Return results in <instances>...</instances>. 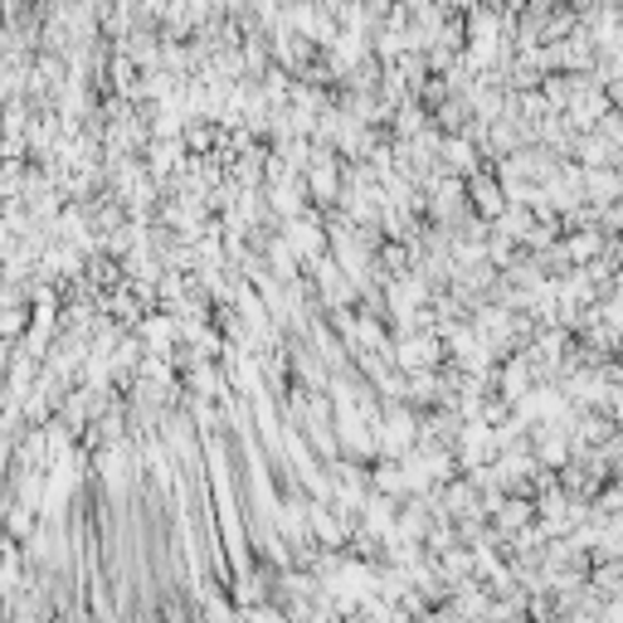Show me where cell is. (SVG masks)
Returning a JSON list of instances; mask_svg holds the SVG:
<instances>
[{
	"label": "cell",
	"mask_w": 623,
	"mask_h": 623,
	"mask_svg": "<svg viewBox=\"0 0 623 623\" xmlns=\"http://www.w3.org/2000/svg\"><path fill=\"white\" fill-rule=\"evenodd\" d=\"M443 336L439 332H409V336H395L390 341V366L399 375H409V370H439L443 366Z\"/></svg>",
	"instance_id": "obj_1"
},
{
	"label": "cell",
	"mask_w": 623,
	"mask_h": 623,
	"mask_svg": "<svg viewBox=\"0 0 623 623\" xmlns=\"http://www.w3.org/2000/svg\"><path fill=\"white\" fill-rule=\"evenodd\" d=\"M497 385H502V399H507V409H512V399H522L526 390H531L536 385V370H531V356H526V351H516V356L507 361V366L497 370Z\"/></svg>",
	"instance_id": "obj_3"
},
{
	"label": "cell",
	"mask_w": 623,
	"mask_h": 623,
	"mask_svg": "<svg viewBox=\"0 0 623 623\" xmlns=\"http://www.w3.org/2000/svg\"><path fill=\"white\" fill-rule=\"evenodd\" d=\"M283 239H288V249L308 264V258L326 254V219L316 215V210H302V215L283 219Z\"/></svg>",
	"instance_id": "obj_2"
},
{
	"label": "cell",
	"mask_w": 623,
	"mask_h": 623,
	"mask_svg": "<svg viewBox=\"0 0 623 623\" xmlns=\"http://www.w3.org/2000/svg\"><path fill=\"white\" fill-rule=\"evenodd\" d=\"M580 191H584V200H590V205H609V200H619L623 181H619L614 167H584Z\"/></svg>",
	"instance_id": "obj_4"
}]
</instances>
